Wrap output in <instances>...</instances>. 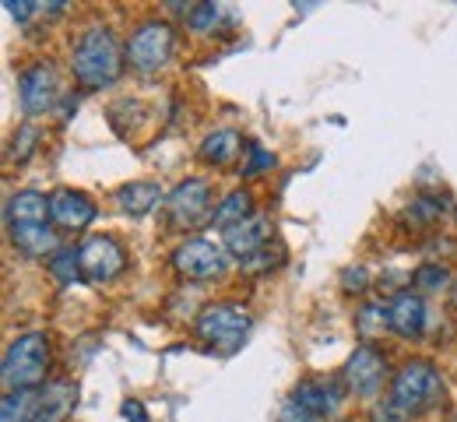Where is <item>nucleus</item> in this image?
<instances>
[{
	"instance_id": "f257e3e1",
	"label": "nucleus",
	"mask_w": 457,
	"mask_h": 422,
	"mask_svg": "<svg viewBox=\"0 0 457 422\" xmlns=\"http://www.w3.org/2000/svg\"><path fill=\"white\" fill-rule=\"evenodd\" d=\"M123 54L116 43L113 29L106 25H92L78 36L74 50H71V70L85 88H106L113 85L123 70Z\"/></svg>"
},
{
	"instance_id": "f03ea898",
	"label": "nucleus",
	"mask_w": 457,
	"mask_h": 422,
	"mask_svg": "<svg viewBox=\"0 0 457 422\" xmlns=\"http://www.w3.org/2000/svg\"><path fill=\"white\" fill-rule=\"evenodd\" d=\"M387 398H391V405L398 409L404 419L422 416V412H429L433 405H440V398H444V376H440V369H436L433 362L408 360L398 373H395Z\"/></svg>"
},
{
	"instance_id": "7ed1b4c3",
	"label": "nucleus",
	"mask_w": 457,
	"mask_h": 422,
	"mask_svg": "<svg viewBox=\"0 0 457 422\" xmlns=\"http://www.w3.org/2000/svg\"><path fill=\"white\" fill-rule=\"evenodd\" d=\"M50 369V338L43 331L18 335L4 352V387L7 391H32L46 380Z\"/></svg>"
},
{
	"instance_id": "20e7f679",
	"label": "nucleus",
	"mask_w": 457,
	"mask_h": 422,
	"mask_svg": "<svg viewBox=\"0 0 457 422\" xmlns=\"http://www.w3.org/2000/svg\"><path fill=\"white\" fill-rule=\"evenodd\" d=\"M197 338L204 345H212L215 352H236L250 331V313L239 306V302H212L197 313Z\"/></svg>"
},
{
	"instance_id": "39448f33",
	"label": "nucleus",
	"mask_w": 457,
	"mask_h": 422,
	"mask_svg": "<svg viewBox=\"0 0 457 422\" xmlns=\"http://www.w3.org/2000/svg\"><path fill=\"white\" fill-rule=\"evenodd\" d=\"M172 46H176V32H172V25L170 21L152 18V21H141V25L130 32L123 57H127V63H130L134 70H141V74H155L159 67L170 63Z\"/></svg>"
},
{
	"instance_id": "423d86ee",
	"label": "nucleus",
	"mask_w": 457,
	"mask_h": 422,
	"mask_svg": "<svg viewBox=\"0 0 457 422\" xmlns=\"http://www.w3.org/2000/svg\"><path fill=\"white\" fill-rule=\"evenodd\" d=\"M345 391H352L355 398H377L384 380H387V356L377 345H359L342 369Z\"/></svg>"
},
{
	"instance_id": "0eeeda50",
	"label": "nucleus",
	"mask_w": 457,
	"mask_h": 422,
	"mask_svg": "<svg viewBox=\"0 0 457 422\" xmlns=\"http://www.w3.org/2000/svg\"><path fill=\"white\" fill-rule=\"evenodd\" d=\"M78 261H81V278L88 285H106L127 264V253L113 236H88L78 246Z\"/></svg>"
},
{
	"instance_id": "6e6552de",
	"label": "nucleus",
	"mask_w": 457,
	"mask_h": 422,
	"mask_svg": "<svg viewBox=\"0 0 457 422\" xmlns=\"http://www.w3.org/2000/svg\"><path fill=\"white\" fill-rule=\"evenodd\" d=\"M162 208H166V219H170L172 229H190V226H197V222L208 215V208H212V183L208 180L176 183L170 194H166Z\"/></svg>"
},
{
	"instance_id": "1a4fd4ad",
	"label": "nucleus",
	"mask_w": 457,
	"mask_h": 422,
	"mask_svg": "<svg viewBox=\"0 0 457 422\" xmlns=\"http://www.w3.org/2000/svg\"><path fill=\"white\" fill-rule=\"evenodd\" d=\"M57 95H60V78L57 70H54V63L39 61L21 70V78H18V99H21L25 117L50 113L54 103H57Z\"/></svg>"
},
{
	"instance_id": "9d476101",
	"label": "nucleus",
	"mask_w": 457,
	"mask_h": 422,
	"mask_svg": "<svg viewBox=\"0 0 457 422\" xmlns=\"http://www.w3.org/2000/svg\"><path fill=\"white\" fill-rule=\"evenodd\" d=\"M172 268L190 282H208L226 271V253L212 240H183L172 250Z\"/></svg>"
},
{
	"instance_id": "9b49d317",
	"label": "nucleus",
	"mask_w": 457,
	"mask_h": 422,
	"mask_svg": "<svg viewBox=\"0 0 457 422\" xmlns=\"http://www.w3.org/2000/svg\"><path fill=\"white\" fill-rule=\"evenodd\" d=\"M288 401H295L303 412H310L313 419H324V416H335L338 405H342V387L335 380H299L288 394Z\"/></svg>"
},
{
	"instance_id": "f8f14e48",
	"label": "nucleus",
	"mask_w": 457,
	"mask_h": 422,
	"mask_svg": "<svg viewBox=\"0 0 457 422\" xmlns=\"http://www.w3.org/2000/svg\"><path fill=\"white\" fill-rule=\"evenodd\" d=\"M387 327L398 338H419L426 331V302L419 293L401 289L395 300L387 302Z\"/></svg>"
},
{
	"instance_id": "ddd939ff",
	"label": "nucleus",
	"mask_w": 457,
	"mask_h": 422,
	"mask_svg": "<svg viewBox=\"0 0 457 422\" xmlns=\"http://www.w3.org/2000/svg\"><path fill=\"white\" fill-rule=\"evenodd\" d=\"M50 219L63 229H85L96 219V201L81 190H57L50 197Z\"/></svg>"
},
{
	"instance_id": "4468645a",
	"label": "nucleus",
	"mask_w": 457,
	"mask_h": 422,
	"mask_svg": "<svg viewBox=\"0 0 457 422\" xmlns=\"http://www.w3.org/2000/svg\"><path fill=\"white\" fill-rule=\"evenodd\" d=\"M268 240H271V219H268V215H250L246 222L232 226L226 233V250L232 257L246 261V257H253L257 250H264Z\"/></svg>"
},
{
	"instance_id": "2eb2a0df",
	"label": "nucleus",
	"mask_w": 457,
	"mask_h": 422,
	"mask_svg": "<svg viewBox=\"0 0 457 422\" xmlns=\"http://www.w3.org/2000/svg\"><path fill=\"white\" fill-rule=\"evenodd\" d=\"M50 222V197L39 190H18L7 197V226H39Z\"/></svg>"
},
{
	"instance_id": "dca6fc26",
	"label": "nucleus",
	"mask_w": 457,
	"mask_h": 422,
	"mask_svg": "<svg viewBox=\"0 0 457 422\" xmlns=\"http://www.w3.org/2000/svg\"><path fill=\"white\" fill-rule=\"evenodd\" d=\"M7 236H11V243L25 257H54L60 250L50 222H39V226H7Z\"/></svg>"
},
{
	"instance_id": "f3484780",
	"label": "nucleus",
	"mask_w": 457,
	"mask_h": 422,
	"mask_svg": "<svg viewBox=\"0 0 457 422\" xmlns=\"http://www.w3.org/2000/svg\"><path fill=\"white\" fill-rule=\"evenodd\" d=\"M4 422H39L43 419V387L32 391H7L0 401Z\"/></svg>"
},
{
	"instance_id": "a211bd4d",
	"label": "nucleus",
	"mask_w": 457,
	"mask_h": 422,
	"mask_svg": "<svg viewBox=\"0 0 457 422\" xmlns=\"http://www.w3.org/2000/svg\"><path fill=\"white\" fill-rule=\"evenodd\" d=\"M116 201H120V208H123L127 215L141 219V215H148V211H152L159 201H166V197H162L159 183L134 180V183H127V186H120V190H116Z\"/></svg>"
},
{
	"instance_id": "6ab92c4d",
	"label": "nucleus",
	"mask_w": 457,
	"mask_h": 422,
	"mask_svg": "<svg viewBox=\"0 0 457 422\" xmlns=\"http://www.w3.org/2000/svg\"><path fill=\"white\" fill-rule=\"evenodd\" d=\"M239 152H243V137H239L232 127H222V130L208 134V137L201 141V148H197V155H201L208 166H228Z\"/></svg>"
},
{
	"instance_id": "aec40b11",
	"label": "nucleus",
	"mask_w": 457,
	"mask_h": 422,
	"mask_svg": "<svg viewBox=\"0 0 457 422\" xmlns=\"http://www.w3.org/2000/svg\"><path fill=\"white\" fill-rule=\"evenodd\" d=\"M250 215H253V197H250V190H232V194H226V201H219V208L212 211V226L228 233L232 226L246 222Z\"/></svg>"
},
{
	"instance_id": "412c9836",
	"label": "nucleus",
	"mask_w": 457,
	"mask_h": 422,
	"mask_svg": "<svg viewBox=\"0 0 457 422\" xmlns=\"http://www.w3.org/2000/svg\"><path fill=\"white\" fill-rule=\"evenodd\" d=\"M50 275L57 278L60 285L85 282V278H81V261H78V250H74V246H60L57 253L50 257Z\"/></svg>"
},
{
	"instance_id": "4be33fe9",
	"label": "nucleus",
	"mask_w": 457,
	"mask_h": 422,
	"mask_svg": "<svg viewBox=\"0 0 457 422\" xmlns=\"http://www.w3.org/2000/svg\"><path fill=\"white\" fill-rule=\"evenodd\" d=\"M387 327V306L377 300V302H366L359 313H355V331L366 338V342H373L380 331Z\"/></svg>"
},
{
	"instance_id": "5701e85b",
	"label": "nucleus",
	"mask_w": 457,
	"mask_h": 422,
	"mask_svg": "<svg viewBox=\"0 0 457 422\" xmlns=\"http://www.w3.org/2000/svg\"><path fill=\"white\" fill-rule=\"evenodd\" d=\"M411 282H415L419 289H426V293H440V289H454V285H451V271H447L444 264H422V268H415V275H411Z\"/></svg>"
},
{
	"instance_id": "b1692460",
	"label": "nucleus",
	"mask_w": 457,
	"mask_h": 422,
	"mask_svg": "<svg viewBox=\"0 0 457 422\" xmlns=\"http://www.w3.org/2000/svg\"><path fill=\"white\" fill-rule=\"evenodd\" d=\"M264 170H275V155L264 152L261 145H246V162H243L239 177H261Z\"/></svg>"
},
{
	"instance_id": "393cba45",
	"label": "nucleus",
	"mask_w": 457,
	"mask_h": 422,
	"mask_svg": "<svg viewBox=\"0 0 457 422\" xmlns=\"http://www.w3.org/2000/svg\"><path fill=\"white\" fill-rule=\"evenodd\" d=\"M215 21H219V4H197V7L187 14V25H190L194 32H208V29H215Z\"/></svg>"
},
{
	"instance_id": "a878e982",
	"label": "nucleus",
	"mask_w": 457,
	"mask_h": 422,
	"mask_svg": "<svg viewBox=\"0 0 457 422\" xmlns=\"http://www.w3.org/2000/svg\"><path fill=\"white\" fill-rule=\"evenodd\" d=\"M275 264H282V250H275V253H271L268 246H264V250H257L253 257L239 261V268H243V271H250V275H257V271H268V268H275Z\"/></svg>"
},
{
	"instance_id": "bb28decb",
	"label": "nucleus",
	"mask_w": 457,
	"mask_h": 422,
	"mask_svg": "<svg viewBox=\"0 0 457 422\" xmlns=\"http://www.w3.org/2000/svg\"><path fill=\"white\" fill-rule=\"evenodd\" d=\"M36 137H39L36 127H21V130L14 134V155H18V162H25V159L32 155V148H36L32 141H36Z\"/></svg>"
},
{
	"instance_id": "cd10ccee",
	"label": "nucleus",
	"mask_w": 457,
	"mask_h": 422,
	"mask_svg": "<svg viewBox=\"0 0 457 422\" xmlns=\"http://www.w3.org/2000/svg\"><path fill=\"white\" fill-rule=\"evenodd\" d=\"M366 282H370L366 268H345V275H342L345 293H362V289H366Z\"/></svg>"
},
{
	"instance_id": "c85d7f7f",
	"label": "nucleus",
	"mask_w": 457,
	"mask_h": 422,
	"mask_svg": "<svg viewBox=\"0 0 457 422\" xmlns=\"http://www.w3.org/2000/svg\"><path fill=\"white\" fill-rule=\"evenodd\" d=\"M278 422H317V419H313L310 412H303L295 401H286L282 412H278Z\"/></svg>"
},
{
	"instance_id": "c756f323",
	"label": "nucleus",
	"mask_w": 457,
	"mask_h": 422,
	"mask_svg": "<svg viewBox=\"0 0 457 422\" xmlns=\"http://www.w3.org/2000/svg\"><path fill=\"white\" fill-rule=\"evenodd\" d=\"M120 412H123V419H130V422H148V412H145V405H141L137 398H127V401L120 405Z\"/></svg>"
},
{
	"instance_id": "7c9ffc66",
	"label": "nucleus",
	"mask_w": 457,
	"mask_h": 422,
	"mask_svg": "<svg viewBox=\"0 0 457 422\" xmlns=\"http://www.w3.org/2000/svg\"><path fill=\"white\" fill-rule=\"evenodd\" d=\"M373 419H377V422H404V416H401L398 409L391 405V398H384V401L373 409Z\"/></svg>"
},
{
	"instance_id": "2f4dec72",
	"label": "nucleus",
	"mask_w": 457,
	"mask_h": 422,
	"mask_svg": "<svg viewBox=\"0 0 457 422\" xmlns=\"http://www.w3.org/2000/svg\"><path fill=\"white\" fill-rule=\"evenodd\" d=\"M7 11L18 18V21H29L36 14V4L32 0H7Z\"/></svg>"
},
{
	"instance_id": "473e14b6",
	"label": "nucleus",
	"mask_w": 457,
	"mask_h": 422,
	"mask_svg": "<svg viewBox=\"0 0 457 422\" xmlns=\"http://www.w3.org/2000/svg\"><path fill=\"white\" fill-rule=\"evenodd\" d=\"M454 306H457V285H454Z\"/></svg>"
}]
</instances>
